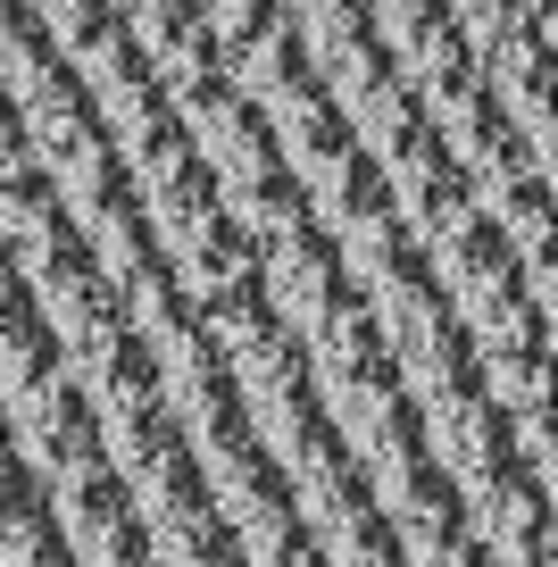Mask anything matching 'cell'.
I'll return each mask as SVG.
<instances>
[{"mask_svg":"<svg viewBox=\"0 0 558 567\" xmlns=\"http://www.w3.org/2000/svg\"><path fill=\"white\" fill-rule=\"evenodd\" d=\"M151 368H158V409H167V425L193 443V460L209 443H226V434H242V392H234L226 359H217V342L200 334V318L184 309V318L167 326V334H151Z\"/></svg>","mask_w":558,"mask_h":567,"instance_id":"6da1fadb","label":"cell"},{"mask_svg":"<svg viewBox=\"0 0 558 567\" xmlns=\"http://www.w3.org/2000/svg\"><path fill=\"white\" fill-rule=\"evenodd\" d=\"M18 267H25V301H34V318L51 326L59 359H68L75 342H92V334H101V326H117V301H108L101 267H92L84 234H75L68 217H59L51 234H34Z\"/></svg>","mask_w":558,"mask_h":567,"instance_id":"7a4b0ae2","label":"cell"},{"mask_svg":"<svg viewBox=\"0 0 558 567\" xmlns=\"http://www.w3.org/2000/svg\"><path fill=\"white\" fill-rule=\"evenodd\" d=\"M42 501H51V526H59V543H68L75 567H108V559H125V550H142V517L125 509V484H117L108 460L59 467Z\"/></svg>","mask_w":558,"mask_h":567,"instance_id":"3957f363","label":"cell"},{"mask_svg":"<svg viewBox=\"0 0 558 567\" xmlns=\"http://www.w3.org/2000/svg\"><path fill=\"white\" fill-rule=\"evenodd\" d=\"M417 425H425V460H434L458 493H475L484 476H500V467L517 460V443H508V409L492 401L484 384L442 392V401H417Z\"/></svg>","mask_w":558,"mask_h":567,"instance_id":"277c9868","label":"cell"},{"mask_svg":"<svg viewBox=\"0 0 558 567\" xmlns=\"http://www.w3.org/2000/svg\"><path fill=\"white\" fill-rule=\"evenodd\" d=\"M9 443H18V460L42 467V476H59V467H75V460H101V417H92L84 384L51 368L34 392H18V401H9Z\"/></svg>","mask_w":558,"mask_h":567,"instance_id":"5b68a950","label":"cell"},{"mask_svg":"<svg viewBox=\"0 0 558 567\" xmlns=\"http://www.w3.org/2000/svg\"><path fill=\"white\" fill-rule=\"evenodd\" d=\"M366 501L384 509V526H392V550H401L409 567H425L434 550H451L458 534H467V509H458V484L442 476L434 460H409L401 476H375V484H366Z\"/></svg>","mask_w":558,"mask_h":567,"instance_id":"8992f818","label":"cell"},{"mask_svg":"<svg viewBox=\"0 0 558 567\" xmlns=\"http://www.w3.org/2000/svg\"><path fill=\"white\" fill-rule=\"evenodd\" d=\"M259 292H267V309H276L292 334H309L326 309L350 301V267H342V250H333L317 226H300L292 243L259 250Z\"/></svg>","mask_w":558,"mask_h":567,"instance_id":"52a82bcc","label":"cell"},{"mask_svg":"<svg viewBox=\"0 0 558 567\" xmlns=\"http://www.w3.org/2000/svg\"><path fill=\"white\" fill-rule=\"evenodd\" d=\"M217 59H226V84L242 92L267 125H283L292 109H309L317 92H326V84H317V68H309V51L292 42V25H283V18H267L259 34H242L234 51H217Z\"/></svg>","mask_w":558,"mask_h":567,"instance_id":"ba28073f","label":"cell"},{"mask_svg":"<svg viewBox=\"0 0 558 567\" xmlns=\"http://www.w3.org/2000/svg\"><path fill=\"white\" fill-rule=\"evenodd\" d=\"M151 243H158V259L175 267L184 301H209V292H226V284H250V276H259V250L242 243V226L226 217V200H209L200 217L151 234Z\"/></svg>","mask_w":558,"mask_h":567,"instance_id":"9c48e42d","label":"cell"},{"mask_svg":"<svg viewBox=\"0 0 558 567\" xmlns=\"http://www.w3.org/2000/svg\"><path fill=\"white\" fill-rule=\"evenodd\" d=\"M392 375H401L409 401L467 392V384H475V342H467V326H458L442 301L425 309V318H409L401 334H392Z\"/></svg>","mask_w":558,"mask_h":567,"instance_id":"30bf717a","label":"cell"},{"mask_svg":"<svg viewBox=\"0 0 558 567\" xmlns=\"http://www.w3.org/2000/svg\"><path fill=\"white\" fill-rule=\"evenodd\" d=\"M283 493H292L300 526H326V517H342V509L366 501V467L350 460V443L333 434V425H317L309 443L283 460Z\"/></svg>","mask_w":558,"mask_h":567,"instance_id":"8fae6325","label":"cell"},{"mask_svg":"<svg viewBox=\"0 0 558 567\" xmlns=\"http://www.w3.org/2000/svg\"><path fill=\"white\" fill-rule=\"evenodd\" d=\"M276 134V159H283V176L300 184V193H317V184H333L350 159H359V142H350V117L317 92L309 109H292L283 125H267Z\"/></svg>","mask_w":558,"mask_h":567,"instance_id":"7c38bea8","label":"cell"},{"mask_svg":"<svg viewBox=\"0 0 558 567\" xmlns=\"http://www.w3.org/2000/svg\"><path fill=\"white\" fill-rule=\"evenodd\" d=\"M117 484H125V509L151 526V517H167V509H184V501H209L200 493V460H193V443L184 434H158L142 460H125L117 467Z\"/></svg>","mask_w":558,"mask_h":567,"instance_id":"4fadbf2b","label":"cell"},{"mask_svg":"<svg viewBox=\"0 0 558 567\" xmlns=\"http://www.w3.org/2000/svg\"><path fill=\"white\" fill-rule=\"evenodd\" d=\"M142 550H151V567H226V559H242L234 526L209 501H184V509L151 517V526H142Z\"/></svg>","mask_w":558,"mask_h":567,"instance_id":"5bb4252c","label":"cell"},{"mask_svg":"<svg viewBox=\"0 0 558 567\" xmlns=\"http://www.w3.org/2000/svg\"><path fill=\"white\" fill-rule=\"evenodd\" d=\"M217 200H226V217L242 226L250 250H276V243H292L300 226H317V217H309V193H300L283 167H267V176H250L242 193H217Z\"/></svg>","mask_w":558,"mask_h":567,"instance_id":"9a60e30c","label":"cell"},{"mask_svg":"<svg viewBox=\"0 0 558 567\" xmlns=\"http://www.w3.org/2000/svg\"><path fill=\"white\" fill-rule=\"evenodd\" d=\"M51 368H59V342H51V326L34 318V301L0 309V409L18 401V392H34Z\"/></svg>","mask_w":558,"mask_h":567,"instance_id":"2e32d148","label":"cell"},{"mask_svg":"<svg viewBox=\"0 0 558 567\" xmlns=\"http://www.w3.org/2000/svg\"><path fill=\"white\" fill-rule=\"evenodd\" d=\"M51 226H59V193H51V176H42V167L0 176V243L25 250L34 234H51Z\"/></svg>","mask_w":558,"mask_h":567,"instance_id":"e0dca14e","label":"cell"},{"mask_svg":"<svg viewBox=\"0 0 558 567\" xmlns=\"http://www.w3.org/2000/svg\"><path fill=\"white\" fill-rule=\"evenodd\" d=\"M51 559H68V543H59V526H51V501H25V509H9L0 517V567H51Z\"/></svg>","mask_w":558,"mask_h":567,"instance_id":"ac0fdd59","label":"cell"},{"mask_svg":"<svg viewBox=\"0 0 558 567\" xmlns=\"http://www.w3.org/2000/svg\"><path fill=\"white\" fill-rule=\"evenodd\" d=\"M18 167H34V151H25V125H18V109L0 101V176H18Z\"/></svg>","mask_w":558,"mask_h":567,"instance_id":"d6986e66","label":"cell"},{"mask_svg":"<svg viewBox=\"0 0 558 567\" xmlns=\"http://www.w3.org/2000/svg\"><path fill=\"white\" fill-rule=\"evenodd\" d=\"M425 567H500V559H492V550L475 543V534H458V543H451V550H434Z\"/></svg>","mask_w":558,"mask_h":567,"instance_id":"ffe728a7","label":"cell"},{"mask_svg":"<svg viewBox=\"0 0 558 567\" xmlns=\"http://www.w3.org/2000/svg\"><path fill=\"white\" fill-rule=\"evenodd\" d=\"M25 301V267H18V250L0 243V309H18Z\"/></svg>","mask_w":558,"mask_h":567,"instance_id":"44dd1931","label":"cell"},{"mask_svg":"<svg viewBox=\"0 0 558 567\" xmlns=\"http://www.w3.org/2000/svg\"><path fill=\"white\" fill-rule=\"evenodd\" d=\"M51 567H75V559H51Z\"/></svg>","mask_w":558,"mask_h":567,"instance_id":"7402d4cb","label":"cell"}]
</instances>
